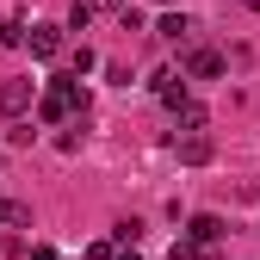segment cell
I'll list each match as a JSON object with an SVG mask.
<instances>
[{"mask_svg": "<svg viewBox=\"0 0 260 260\" xmlns=\"http://www.w3.org/2000/svg\"><path fill=\"white\" fill-rule=\"evenodd\" d=\"M87 118V93H81V81H69V75H56L44 93H38V118L44 124H69V118Z\"/></svg>", "mask_w": 260, "mask_h": 260, "instance_id": "cell-1", "label": "cell"}, {"mask_svg": "<svg viewBox=\"0 0 260 260\" xmlns=\"http://www.w3.org/2000/svg\"><path fill=\"white\" fill-rule=\"evenodd\" d=\"M31 106H38V81H31V75H19V81L0 87V112H7V124H13V118H25Z\"/></svg>", "mask_w": 260, "mask_h": 260, "instance_id": "cell-2", "label": "cell"}, {"mask_svg": "<svg viewBox=\"0 0 260 260\" xmlns=\"http://www.w3.org/2000/svg\"><path fill=\"white\" fill-rule=\"evenodd\" d=\"M174 155L186 161V168H205V161L217 155V143L205 137V130H186V137H174Z\"/></svg>", "mask_w": 260, "mask_h": 260, "instance_id": "cell-3", "label": "cell"}, {"mask_svg": "<svg viewBox=\"0 0 260 260\" xmlns=\"http://www.w3.org/2000/svg\"><path fill=\"white\" fill-rule=\"evenodd\" d=\"M180 75H186V81H217V75H223V56H217V50H186Z\"/></svg>", "mask_w": 260, "mask_h": 260, "instance_id": "cell-4", "label": "cell"}, {"mask_svg": "<svg viewBox=\"0 0 260 260\" xmlns=\"http://www.w3.org/2000/svg\"><path fill=\"white\" fill-rule=\"evenodd\" d=\"M25 50L38 56V62H50V56H62V31H56V25H31V31H25Z\"/></svg>", "mask_w": 260, "mask_h": 260, "instance_id": "cell-5", "label": "cell"}, {"mask_svg": "<svg viewBox=\"0 0 260 260\" xmlns=\"http://www.w3.org/2000/svg\"><path fill=\"white\" fill-rule=\"evenodd\" d=\"M186 242H192V248H217V242H223V217H211V211H199V217L186 223Z\"/></svg>", "mask_w": 260, "mask_h": 260, "instance_id": "cell-6", "label": "cell"}, {"mask_svg": "<svg viewBox=\"0 0 260 260\" xmlns=\"http://www.w3.org/2000/svg\"><path fill=\"white\" fill-rule=\"evenodd\" d=\"M155 93H161L168 106H186V75H180V69H161V75H155Z\"/></svg>", "mask_w": 260, "mask_h": 260, "instance_id": "cell-7", "label": "cell"}, {"mask_svg": "<svg viewBox=\"0 0 260 260\" xmlns=\"http://www.w3.org/2000/svg\"><path fill=\"white\" fill-rule=\"evenodd\" d=\"M0 230H31V205L25 199H0Z\"/></svg>", "mask_w": 260, "mask_h": 260, "instance_id": "cell-8", "label": "cell"}, {"mask_svg": "<svg viewBox=\"0 0 260 260\" xmlns=\"http://www.w3.org/2000/svg\"><path fill=\"white\" fill-rule=\"evenodd\" d=\"M155 31H161L168 44H192V19H186V13H168V19H161Z\"/></svg>", "mask_w": 260, "mask_h": 260, "instance_id": "cell-9", "label": "cell"}, {"mask_svg": "<svg viewBox=\"0 0 260 260\" xmlns=\"http://www.w3.org/2000/svg\"><path fill=\"white\" fill-rule=\"evenodd\" d=\"M174 124H180V137H186V130H205V106H199V100L174 106Z\"/></svg>", "mask_w": 260, "mask_h": 260, "instance_id": "cell-10", "label": "cell"}, {"mask_svg": "<svg viewBox=\"0 0 260 260\" xmlns=\"http://www.w3.org/2000/svg\"><path fill=\"white\" fill-rule=\"evenodd\" d=\"M137 236H143V223H137V217L112 223V248H137Z\"/></svg>", "mask_w": 260, "mask_h": 260, "instance_id": "cell-11", "label": "cell"}, {"mask_svg": "<svg viewBox=\"0 0 260 260\" xmlns=\"http://www.w3.org/2000/svg\"><path fill=\"white\" fill-rule=\"evenodd\" d=\"M93 69H100V56H93V50L81 44V50L69 56V81H81V75H93Z\"/></svg>", "mask_w": 260, "mask_h": 260, "instance_id": "cell-12", "label": "cell"}, {"mask_svg": "<svg viewBox=\"0 0 260 260\" xmlns=\"http://www.w3.org/2000/svg\"><path fill=\"white\" fill-rule=\"evenodd\" d=\"M31 143H38V130H31L25 118H13L7 124V149H31Z\"/></svg>", "mask_w": 260, "mask_h": 260, "instance_id": "cell-13", "label": "cell"}, {"mask_svg": "<svg viewBox=\"0 0 260 260\" xmlns=\"http://www.w3.org/2000/svg\"><path fill=\"white\" fill-rule=\"evenodd\" d=\"M0 44H7V50H19V44H25V13H13L7 25H0Z\"/></svg>", "mask_w": 260, "mask_h": 260, "instance_id": "cell-14", "label": "cell"}, {"mask_svg": "<svg viewBox=\"0 0 260 260\" xmlns=\"http://www.w3.org/2000/svg\"><path fill=\"white\" fill-rule=\"evenodd\" d=\"M93 25V7H87V0H75V7H69V31H87Z\"/></svg>", "mask_w": 260, "mask_h": 260, "instance_id": "cell-15", "label": "cell"}, {"mask_svg": "<svg viewBox=\"0 0 260 260\" xmlns=\"http://www.w3.org/2000/svg\"><path fill=\"white\" fill-rule=\"evenodd\" d=\"M56 149H62V155H75V149H81V124H69V130H62V137H56Z\"/></svg>", "mask_w": 260, "mask_h": 260, "instance_id": "cell-16", "label": "cell"}, {"mask_svg": "<svg viewBox=\"0 0 260 260\" xmlns=\"http://www.w3.org/2000/svg\"><path fill=\"white\" fill-rule=\"evenodd\" d=\"M106 81L112 87H130V62H106Z\"/></svg>", "mask_w": 260, "mask_h": 260, "instance_id": "cell-17", "label": "cell"}, {"mask_svg": "<svg viewBox=\"0 0 260 260\" xmlns=\"http://www.w3.org/2000/svg\"><path fill=\"white\" fill-rule=\"evenodd\" d=\"M87 260H118V248H112V242H93V248H87Z\"/></svg>", "mask_w": 260, "mask_h": 260, "instance_id": "cell-18", "label": "cell"}, {"mask_svg": "<svg viewBox=\"0 0 260 260\" xmlns=\"http://www.w3.org/2000/svg\"><path fill=\"white\" fill-rule=\"evenodd\" d=\"M87 7H93V13H124L130 0H87Z\"/></svg>", "mask_w": 260, "mask_h": 260, "instance_id": "cell-19", "label": "cell"}, {"mask_svg": "<svg viewBox=\"0 0 260 260\" xmlns=\"http://www.w3.org/2000/svg\"><path fill=\"white\" fill-rule=\"evenodd\" d=\"M31 260H56V248H31Z\"/></svg>", "mask_w": 260, "mask_h": 260, "instance_id": "cell-20", "label": "cell"}, {"mask_svg": "<svg viewBox=\"0 0 260 260\" xmlns=\"http://www.w3.org/2000/svg\"><path fill=\"white\" fill-rule=\"evenodd\" d=\"M118 260H143V254H137V248H118Z\"/></svg>", "mask_w": 260, "mask_h": 260, "instance_id": "cell-21", "label": "cell"}, {"mask_svg": "<svg viewBox=\"0 0 260 260\" xmlns=\"http://www.w3.org/2000/svg\"><path fill=\"white\" fill-rule=\"evenodd\" d=\"M0 168H7V149H0Z\"/></svg>", "mask_w": 260, "mask_h": 260, "instance_id": "cell-22", "label": "cell"}, {"mask_svg": "<svg viewBox=\"0 0 260 260\" xmlns=\"http://www.w3.org/2000/svg\"><path fill=\"white\" fill-rule=\"evenodd\" d=\"M248 7H260V0H248Z\"/></svg>", "mask_w": 260, "mask_h": 260, "instance_id": "cell-23", "label": "cell"}]
</instances>
